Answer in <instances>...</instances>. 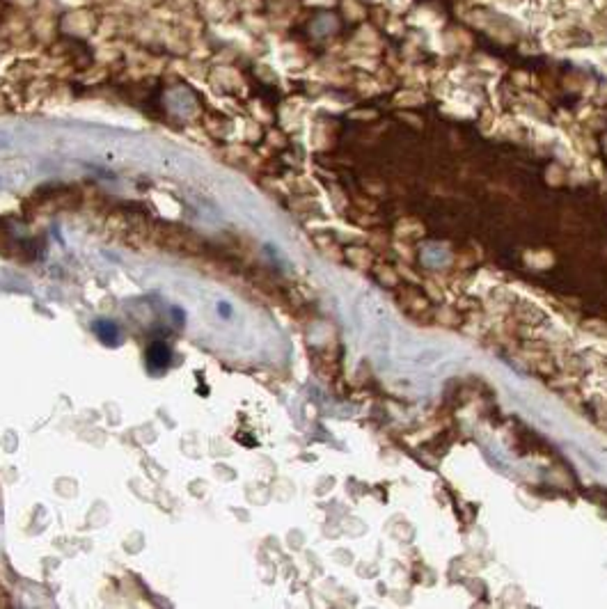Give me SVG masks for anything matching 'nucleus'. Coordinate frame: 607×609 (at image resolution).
Listing matches in <instances>:
<instances>
[{"label": "nucleus", "instance_id": "1", "mask_svg": "<svg viewBox=\"0 0 607 609\" xmlns=\"http://www.w3.org/2000/svg\"><path fill=\"white\" fill-rule=\"evenodd\" d=\"M170 360V348L163 346V343H154L152 348H149L147 353V362L152 369H161V366H165Z\"/></svg>", "mask_w": 607, "mask_h": 609}]
</instances>
